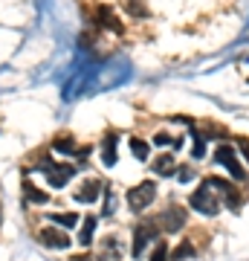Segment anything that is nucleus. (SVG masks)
Listing matches in <instances>:
<instances>
[{"label":"nucleus","mask_w":249,"mask_h":261,"mask_svg":"<svg viewBox=\"0 0 249 261\" xmlns=\"http://www.w3.org/2000/svg\"><path fill=\"white\" fill-rule=\"evenodd\" d=\"M188 203H191L194 212H200V215H217L223 209L220 195L212 189V183H209V180H203V186H200L191 197H188Z\"/></svg>","instance_id":"f257e3e1"},{"label":"nucleus","mask_w":249,"mask_h":261,"mask_svg":"<svg viewBox=\"0 0 249 261\" xmlns=\"http://www.w3.org/2000/svg\"><path fill=\"white\" fill-rule=\"evenodd\" d=\"M154 197H157V186L145 180V183H139V186H133L128 192V206L133 212H142V209H148V206L154 203Z\"/></svg>","instance_id":"f03ea898"},{"label":"nucleus","mask_w":249,"mask_h":261,"mask_svg":"<svg viewBox=\"0 0 249 261\" xmlns=\"http://www.w3.org/2000/svg\"><path fill=\"white\" fill-rule=\"evenodd\" d=\"M214 163L226 168V171L232 174V180H246V171H243V166H240L238 157H235V148H229V145H217Z\"/></svg>","instance_id":"7ed1b4c3"},{"label":"nucleus","mask_w":249,"mask_h":261,"mask_svg":"<svg viewBox=\"0 0 249 261\" xmlns=\"http://www.w3.org/2000/svg\"><path fill=\"white\" fill-rule=\"evenodd\" d=\"M159 232V224L151 221V224H139L136 226V235H133V258H142L145 255V244L154 241Z\"/></svg>","instance_id":"20e7f679"},{"label":"nucleus","mask_w":249,"mask_h":261,"mask_svg":"<svg viewBox=\"0 0 249 261\" xmlns=\"http://www.w3.org/2000/svg\"><path fill=\"white\" fill-rule=\"evenodd\" d=\"M159 229H165V232H180L185 226V212L180 209V206H168L165 212L157 218Z\"/></svg>","instance_id":"39448f33"},{"label":"nucleus","mask_w":249,"mask_h":261,"mask_svg":"<svg viewBox=\"0 0 249 261\" xmlns=\"http://www.w3.org/2000/svg\"><path fill=\"white\" fill-rule=\"evenodd\" d=\"M44 174H46V180H49V186H56V189H61V186H67L70 180H73V166H52V163H44Z\"/></svg>","instance_id":"423d86ee"},{"label":"nucleus","mask_w":249,"mask_h":261,"mask_svg":"<svg viewBox=\"0 0 249 261\" xmlns=\"http://www.w3.org/2000/svg\"><path fill=\"white\" fill-rule=\"evenodd\" d=\"M209 183H212V189L220 195V200L229 209H240V197H238V189L232 186V183H226V180H220V177H209Z\"/></svg>","instance_id":"0eeeda50"},{"label":"nucleus","mask_w":249,"mask_h":261,"mask_svg":"<svg viewBox=\"0 0 249 261\" xmlns=\"http://www.w3.org/2000/svg\"><path fill=\"white\" fill-rule=\"evenodd\" d=\"M38 238H41V244H44V247H56V250H67V247H70V238H67L64 232H58L56 226L41 229V232H38Z\"/></svg>","instance_id":"6e6552de"},{"label":"nucleus","mask_w":249,"mask_h":261,"mask_svg":"<svg viewBox=\"0 0 249 261\" xmlns=\"http://www.w3.org/2000/svg\"><path fill=\"white\" fill-rule=\"evenodd\" d=\"M99 195H102V183H99V180H84L81 186H78V192H75V200H81V203H96Z\"/></svg>","instance_id":"1a4fd4ad"},{"label":"nucleus","mask_w":249,"mask_h":261,"mask_svg":"<svg viewBox=\"0 0 249 261\" xmlns=\"http://www.w3.org/2000/svg\"><path fill=\"white\" fill-rule=\"evenodd\" d=\"M96 20H99L102 27H107L110 32H122V23H119V18L113 15L110 6H99V12H96Z\"/></svg>","instance_id":"9d476101"},{"label":"nucleus","mask_w":249,"mask_h":261,"mask_svg":"<svg viewBox=\"0 0 249 261\" xmlns=\"http://www.w3.org/2000/svg\"><path fill=\"white\" fill-rule=\"evenodd\" d=\"M154 171H157L159 177H171L177 171V163H174V154H162V157L154 160Z\"/></svg>","instance_id":"9b49d317"},{"label":"nucleus","mask_w":249,"mask_h":261,"mask_svg":"<svg viewBox=\"0 0 249 261\" xmlns=\"http://www.w3.org/2000/svg\"><path fill=\"white\" fill-rule=\"evenodd\" d=\"M93 229H96V218H93V215H87V218H84V226H81V235H78V244H81V247H90Z\"/></svg>","instance_id":"f8f14e48"},{"label":"nucleus","mask_w":249,"mask_h":261,"mask_svg":"<svg viewBox=\"0 0 249 261\" xmlns=\"http://www.w3.org/2000/svg\"><path fill=\"white\" fill-rule=\"evenodd\" d=\"M113 145H116V134H107V137H104V166H113V163H116V148H113Z\"/></svg>","instance_id":"ddd939ff"},{"label":"nucleus","mask_w":249,"mask_h":261,"mask_svg":"<svg viewBox=\"0 0 249 261\" xmlns=\"http://www.w3.org/2000/svg\"><path fill=\"white\" fill-rule=\"evenodd\" d=\"M49 221L58 226H75L78 224V215H70V212H61V215H49Z\"/></svg>","instance_id":"4468645a"},{"label":"nucleus","mask_w":249,"mask_h":261,"mask_svg":"<svg viewBox=\"0 0 249 261\" xmlns=\"http://www.w3.org/2000/svg\"><path fill=\"white\" fill-rule=\"evenodd\" d=\"M188 255H194V244H191V241H183V244L174 250L171 261H183V258H188Z\"/></svg>","instance_id":"2eb2a0df"},{"label":"nucleus","mask_w":249,"mask_h":261,"mask_svg":"<svg viewBox=\"0 0 249 261\" xmlns=\"http://www.w3.org/2000/svg\"><path fill=\"white\" fill-rule=\"evenodd\" d=\"M23 192H26V200H32V203H46V195H44V192H38V189H32L29 183L23 186Z\"/></svg>","instance_id":"dca6fc26"},{"label":"nucleus","mask_w":249,"mask_h":261,"mask_svg":"<svg viewBox=\"0 0 249 261\" xmlns=\"http://www.w3.org/2000/svg\"><path fill=\"white\" fill-rule=\"evenodd\" d=\"M130 148H133V157L136 160H148V145L142 140H130Z\"/></svg>","instance_id":"f3484780"},{"label":"nucleus","mask_w":249,"mask_h":261,"mask_svg":"<svg viewBox=\"0 0 249 261\" xmlns=\"http://www.w3.org/2000/svg\"><path fill=\"white\" fill-rule=\"evenodd\" d=\"M151 261H168V244H165V241H157V247H154V255H151Z\"/></svg>","instance_id":"a211bd4d"},{"label":"nucleus","mask_w":249,"mask_h":261,"mask_svg":"<svg viewBox=\"0 0 249 261\" xmlns=\"http://www.w3.org/2000/svg\"><path fill=\"white\" fill-rule=\"evenodd\" d=\"M122 3H128L130 6V15H136V18H142V15H145V9H142V3H139V0H122Z\"/></svg>","instance_id":"6ab92c4d"},{"label":"nucleus","mask_w":249,"mask_h":261,"mask_svg":"<svg viewBox=\"0 0 249 261\" xmlns=\"http://www.w3.org/2000/svg\"><path fill=\"white\" fill-rule=\"evenodd\" d=\"M154 142H157V145H180V140H171L168 134H157V137H154Z\"/></svg>","instance_id":"aec40b11"},{"label":"nucleus","mask_w":249,"mask_h":261,"mask_svg":"<svg viewBox=\"0 0 249 261\" xmlns=\"http://www.w3.org/2000/svg\"><path fill=\"white\" fill-rule=\"evenodd\" d=\"M56 151H61V154H73V142L70 140H56Z\"/></svg>","instance_id":"412c9836"},{"label":"nucleus","mask_w":249,"mask_h":261,"mask_svg":"<svg viewBox=\"0 0 249 261\" xmlns=\"http://www.w3.org/2000/svg\"><path fill=\"white\" fill-rule=\"evenodd\" d=\"M177 171H180V180H183V183H188V180L194 177V171H191V168H177Z\"/></svg>","instance_id":"4be33fe9"},{"label":"nucleus","mask_w":249,"mask_h":261,"mask_svg":"<svg viewBox=\"0 0 249 261\" xmlns=\"http://www.w3.org/2000/svg\"><path fill=\"white\" fill-rule=\"evenodd\" d=\"M113 206H116V200H113V195H107V209H104V215H110Z\"/></svg>","instance_id":"5701e85b"},{"label":"nucleus","mask_w":249,"mask_h":261,"mask_svg":"<svg viewBox=\"0 0 249 261\" xmlns=\"http://www.w3.org/2000/svg\"><path fill=\"white\" fill-rule=\"evenodd\" d=\"M240 151H243V154L249 157V140H240Z\"/></svg>","instance_id":"b1692460"}]
</instances>
